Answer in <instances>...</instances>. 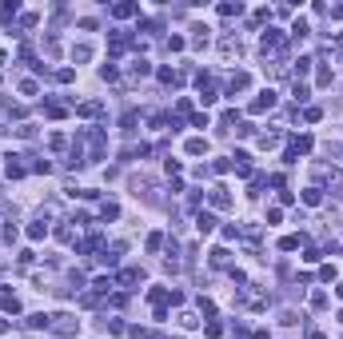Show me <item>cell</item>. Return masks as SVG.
<instances>
[{"label":"cell","mask_w":343,"mask_h":339,"mask_svg":"<svg viewBox=\"0 0 343 339\" xmlns=\"http://www.w3.org/2000/svg\"><path fill=\"white\" fill-rule=\"evenodd\" d=\"M96 247H100V235H88V239H80V247H76V251H80V256H88V251H96Z\"/></svg>","instance_id":"obj_18"},{"label":"cell","mask_w":343,"mask_h":339,"mask_svg":"<svg viewBox=\"0 0 343 339\" xmlns=\"http://www.w3.org/2000/svg\"><path fill=\"white\" fill-rule=\"evenodd\" d=\"M44 231H48V224H44V220H36V224L28 227V239H44Z\"/></svg>","instance_id":"obj_24"},{"label":"cell","mask_w":343,"mask_h":339,"mask_svg":"<svg viewBox=\"0 0 343 339\" xmlns=\"http://www.w3.org/2000/svg\"><path fill=\"white\" fill-rule=\"evenodd\" d=\"M311 64H315L311 56H299V60H295V72H299V76H307V72H311Z\"/></svg>","instance_id":"obj_28"},{"label":"cell","mask_w":343,"mask_h":339,"mask_svg":"<svg viewBox=\"0 0 343 339\" xmlns=\"http://www.w3.org/2000/svg\"><path fill=\"white\" fill-rule=\"evenodd\" d=\"M16 12H20V4H16V0H12V4H4V8H0V16H4V20H12V16H16Z\"/></svg>","instance_id":"obj_33"},{"label":"cell","mask_w":343,"mask_h":339,"mask_svg":"<svg viewBox=\"0 0 343 339\" xmlns=\"http://www.w3.org/2000/svg\"><path fill=\"white\" fill-rule=\"evenodd\" d=\"M116 216H120V208H116L112 200H104L100 204V220H116Z\"/></svg>","instance_id":"obj_19"},{"label":"cell","mask_w":343,"mask_h":339,"mask_svg":"<svg viewBox=\"0 0 343 339\" xmlns=\"http://www.w3.org/2000/svg\"><path fill=\"white\" fill-rule=\"evenodd\" d=\"M212 268H228V247H216L212 251Z\"/></svg>","instance_id":"obj_22"},{"label":"cell","mask_w":343,"mask_h":339,"mask_svg":"<svg viewBox=\"0 0 343 339\" xmlns=\"http://www.w3.org/2000/svg\"><path fill=\"white\" fill-rule=\"evenodd\" d=\"M44 112L52 116V120H64V116H68V108H64V104H56V100H48V108H44Z\"/></svg>","instance_id":"obj_23"},{"label":"cell","mask_w":343,"mask_h":339,"mask_svg":"<svg viewBox=\"0 0 343 339\" xmlns=\"http://www.w3.org/2000/svg\"><path fill=\"white\" fill-rule=\"evenodd\" d=\"M335 295H339V299H343V283H339V287H335Z\"/></svg>","instance_id":"obj_45"},{"label":"cell","mask_w":343,"mask_h":339,"mask_svg":"<svg viewBox=\"0 0 343 339\" xmlns=\"http://www.w3.org/2000/svg\"><path fill=\"white\" fill-rule=\"evenodd\" d=\"M148 72H152L148 60H132V76H148Z\"/></svg>","instance_id":"obj_25"},{"label":"cell","mask_w":343,"mask_h":339,"mask_svg":"<svg viewBox=\"0 0 343 339\" xmlns=\"http://www.w3.org/2000/svg\"><path fill=\"white\" fill-rule=\"evenodd\" d=\"M192 32H196V36H192V44H196V48H204V44H208V28H192Z\"/></svg>","instance_id":"obj_30"},{"label":"cell","mask_w":343,"mask_h":339,"mask_svg":"<svg viewBox=\"0 0 343 339\" xmlns=\"http://www.w3.org/2000/svg\"><path fill=\"white\" fill-rule=\"evenodd\" d=\"M180 327H188V331H192V327H200V319H196L192 311H180Z\"/></svg>","instance_id":"obj_26"},{"label":"cell","mask_w":343,"mask_h":339,"mask_svg":"<svg viewBox=\"0 0 343 339\" xmlns=\"http://www.w3.org/2000/svg\"><path fill=\"white\" fill-rule=\"evenodd\" d=\"M72 56H76V60H88V56H92V48H88V44H76V48H72Z\"/></svg>","instance_id":"obj_37"},{"label":"cell","mask_w":343,"mask_h":339,"mask_svg":"<svg viewBox=\"0 0 343 339\" xmlns=\"http://www.w3.org/2000/svg\"><path fill=\"white\" fill-rule=\"evenodd\" d=\"M76 327H80V323H76L72 315H52V331H56V335H72Z\"/></svg>","instance_id":"obj_4"},{"label":"cell","mask_w":343,"mask_h":339,"mask_svg":"<svg viewBox=\"0 0 343 339\" xmlns=\"http://www.w3.org/2000/svg\"><path fill=\"white\" fill-rule=\"evenodd\" d=\"M204 152H208V140L204 136H192L188 140V156H204Z\"/></svg>","instance_id":"obj_11"},{"label":"cell","mask_w":343,"mask_h":339,"mask_svg":"<svg viewBox=\"0 0 343 339\" xmlns=\"http://www.w3.org/2000/svg\"><path fill=\"white\" fill-rule=\"evenodd\" d=\"M276 144H280V132H264V136H260V148H264V152L276 148Z\"/></svg>","instance_id":"obj_21"},{"label":"cell","mask_w":343,"mask_h":339,"mask_svg":"<svg viewBox=\"0 0 343 339\" xmlns=\"http://www.w3.org/2000/svg\"><path fill=\"white\" fill-rule=\"evenodd\" d=\"M307 339H327V335H323L319 327H307Z\"/></svg>","instance_id":"obj_43"},{"label":"cell","mask_w":343,"mask_h":339,"mask_svg":"<svg viewBox=\"0 0 343 339\" xmlns=\"http://www.w3.org/2000/svg\"><path fill=\"white\" fill-rule=\"evenodd\" d=\"M299 243H303V235H284V239H280V251H295Z\"/></svg>","instance_id":"obj_20"},{"label":"cell","mask_w":343,"mask_h":339,"mask_svg":"<svg viewBox=\"0 0 343 339\" xmlns=\"http://www.w3.org/2000/svg\"><path fill=\"white\" fill-rule=\"evenodd\" d=\"M4 172H8V180H20V176H24V164H20V156H8Z\"/></svg>","instance_id":"obj_9"},{"label":"cell","mask_w":343,"mask_h":339,"mask_svg":"<svg viewBox=\"0 0 343 339\" xmlns=\"http://www.w3.org/2000/svg\"><path fill=\"white\" fill-rule=\"evenodd\" d=\"M100 112V104H96V100H88V104H80V116H96Z\"/></svg>","instance_id":"obj_38"},{"label":"cell","mask_w":343,"mask_h":339,"mask_svg":"<svg viewBox=\"0 0 343 339\" xmlns=\"http://www.w3.org/2000/svg\"><path fill=\"white\" fill-rule=\"evenodd\" d=\"M112 16H116V20H128V16H136V4H128V0H124V4H116Z\"/></svg>","instance_id":"obj_15"},{"label":"cell","mask_w":343,"mask_h":339,"mask_svg":"<svg viewBox=\"0 0 343 339\" xmlns=\"http://www.w3.org/2000/svg\"><path fill=\"white\" fill-rule=\"evenodd\" d=\"M247 84H251V76H247V72H231V80H228V96L235 100V92H243Z\"/></svg>","instance_id":"obj_6"},{"label":"cell","mask_w":343,"mask_h":339,"mask_svg":"<svg viewBox=\"0 0 343 339\" xmlns=\"http://www.w3.org/2000/svg\"><path fill=\"white\" fill-rule=\"evenodd\" d=\"M303 204L319 208V204H323V192H319V188H307V192H303Z\"/></svg>","instance_id":"obj_17"},{"label":"cell","mask_w":343,"mask_h":339,"mask_svg":"<svg viewBox=\"0 0 343 339\" xmlns=\"http://www.w3.org/2000/svg\"><path fill=\"white\" fill-rule=\"evenodd\" d=\"M196 231H200V235H212V231H216V216H212V212H200V216H196Z\"/></svg>","instance_id":"obj_7"},{"label":"cell","mask_w":343,"mask_h":339,"mask_svg":"<svg viewBox=\"0 0 343 339\" xmlns=\"http://www.w3.org/2000/svg\"><path fill=\"white\" fill-rule=\"evenodd\" d=\"M112 287H116V283L108 280V276H100V280L92 283V295H108V291H112Z\"/></svg>","instance_id":"obj_16"},{"label":"cell","mask_w":343,"mask_h":339,"mask_svg":"<svg viewBox=\"0 0 343 339\" xmlns=\"http://www.w3.org/2000/svg\"><path fill=\"white\" fill-rule=\"evenodd\" d=\"M148 299H152L156 307H164V303L172 299V291H168V287H152V291H148Z\"/></svg>","instance_id":"obj_12"},{"label":"cell","mask_w":343,"mask_h":339,"mask_svg":"<svg viewBox=\"0 0 343 339\" xmlns=\"http://www.w3.org/2000/svg\"><path fill=\"white\" fill-rule=\"evenodd\" d=\"M239 12H243L239 0H235V4H220V16H239Z\"/></svg>","instance_id":"obj_27"},{"label":"cell","mask_w":343,"mask_h":339,"mask_svg":"<svg viewBox=\"0 0 343 339\" xmlns=\"http://www.w3.org/2000/svg\"><path fill=\"white\" fill-rule=\"evenodd\" d=\"M28 327H52V315H44V311H36V315H28Z\"/></svg>","instance_id":"obj_14"},{"label":"cell","mask_w":343,"mask_h":339,"mask_svg":"<svg viewBox=\"0 0 343 339\" xmlns=\"http://www.w3.org/2000/svg\"><path fill=\"white\" fill-rule=\"evenodd\" d=\"M20 96H36V80H20Z\"/></svg>","instance_id":"obj_34"},{"label":"cell","mask_w":343,"mask_h":339,"mask_svg":"<svg viewBox=\"0 0 343 339\" xmlns=\"http://www.w3.org/2000/svg\"><path fill=\"white\" fill-rule=\"evenodd\" d=\"M160 247H164V235L152 231V235H148V251H160Z\"/></svg>","instance_id":"obj_31"},{"label":"cell","mask_w":343,"mask_h":339,"mask_svg":"<svg viewBox=\"0 0 343 339\" xmlns=\"http://www.w3.org/2000/svg\"><path fill=\"white\" fill-rule=\"evenodd\" d=\"M140 280H144V272H140V268H124L116 283H124V287H128V283H140Z\"/></svg>","instance_id":"obj_10"},{"label":"cell","mask_w":343,"mask_h":339,"mask_svg":"<svg viewBox=\"0 0 343 339\" xmlns=\"http://www.w3.org/2000/svg\"><path fill=\"white\" fill-rule=\"evenodd\" d=\"M291 96H295V100H299V104H303V100H307V96H311V92H307V84H295V88H291Z\"/></svg>","instance_id":"obj_35"},{"label":"cell","mask_w":343,"mask_h":339,"mask_svg":"<svg viewBox=\"0 0 343 339\" xmlns=\"http://www.w3.org/2000/svg\"><path fill=\"white\" fill-rule=\"evenodd\" d=\"M204 331H208V335H212V339H220V335H224V323H220V319H212V323H208Z\"/></svg>","instance_id":"obj_32"},{"label":"cell","mask_w":343,"mask_h":339,"mask_svg":"<svg viewBox=\"0 0 343 339\" xmlns=\"http://www.w3.org/2000/svg\"><path fill=\"white\" fill-rule=\"evenodd\" d=\"M212 172H220V176H224V172H231V160H216V164H212Z\"/></svg>","instance_id":"obj_42"},{"label":"cell","mask_w":343,"mask_h":339,"mask_svg":"<svg viewBox=\"0 0 343 339\" xmlns=\"http://www.w3.org/2000/svg\"><path fill=\"white\" fill-rule=\"evenodd\" d=\"M307 32H311V28H307V20H295V24H291V36H295V40H299V36H307Z\"/></svg>","instance_id":"obj_29"},{"label":"cell","mask_w":343,"mask_h":339,"mask_svg":"<svg viewBox=\"0 0 343 339\" xmlns=\"http://www.w3.org/2000/svg\"><path fill=\"white\" fill-rule=\"evenodd\" d=\"M339 323H343V311H339Z\"/></svg>","instance_id":"obj_46"},{"label":"cell","mask_w":343,"mask_h":339,"mask_svg":"<svg viewBox=\"0 0 343 339\" xmlns=\"http://www.w3.org/2000/svg\"><path fill=\"white\" fill-rule=\"evenodd\" d=\"M208 200H212V208H231V196H228L224 184H216V188L208 192Z\"/></svg>","instance_id":"obj_5"},{"label":"cell","mask_w":343,"mask_h":339,"mask_svg":"<svg viewBox=\"0 0 343 339\" xmlns=\"http://www.w3.org/2000/svg\"><path fill=\"white\" fill-rule=\"evenodd\" d=\"M276 108V92L268 88V92H260L255 100H251V116H260V112H272Z\"/></svg>","instance_id":"obj_2"},{"label":"cell","mask_w":343,"mask_h":339,"mask_svg":"<svg viewBox=\"0 0 343 339\" xmlns=\"http://www.w3.org/2000/svg\"><path fill=\"white\" fill-rule=\"evenodd\" d=\"M251 339H272V335H268V331H264V327H260V331H251Z\"/></svg>","instance_id":"obj_44"},{"label":"cell","mask_w":343,"mask_h":339,"mask_svg":"<svg viewBox=\"0 0 343 339\" xmlns=\"http://www.w3.org/2000/svg\"><path fill=\"white\" fill-rule=\"evenodd\" d=\"M323 152H327V156H343V144H331V140H327V144H323Z\"/></svg>","instance_id":"obj_40"},{"label":"cell","mask_w":343,"mask_h":339,"mask_svg":"<svg viewBox=\"0 0 343 339\" xmlns=\"http://www.w3.org/2000/svg\"><path fill=\"white\" fill-rule=\"evenodd\" d=\"M100 76H104V80H116L120 72H116V64H104V68H100Z\"/></svg>","instance_id":"obj_41"},{"label":"cell","mask_w":343,"mask_h":339,"mask_svg":"<svg viewBox=\"0 0 343 339\" xmlns=\"http://www.w3.org/2000/svg\"><path fill=\"white\" fill-rule=\"evenodd\" d=\"M108 48H112V56H120V52H128V48H132V36H124V32H112Z\"/></svg>","instance_id":"obj_8"},{"label":"cell","mask_w":343,"mask_h":339,"mask_svg":"<svg viewBox=\"0 0 343 339\" xmlns=\"http://www.w3.org/2000/svg\"><path fill=\"white\" fill-rule=\"evenodd\" d=\"M260 44H264V52H284V32H276V28H268V32L260 36Z\"/></svg>","instance_id":"obj_1"},{"label":"cell","mask_w":343,"mask_h":339,"mask_svg":"<svg viewBox=\"0 0 343 339\" xmlns=\"http://www.w3.org/2000/svg\"><path fill=\"white\" fill-rule=\"evenodd\" d=\"M251 132H255V124H235V136H243V140H247Z\"/></svg>","instance_id":"obj_39"},{"label":"cell","mask_w":343,"mask_h":339,"mask_svg":"<svg viewBox=\"0 0 343 339\" xmlns=\"http://www.w3.org/2000/svg\"><path fill=\"white\" fill-rule=\"evenodd\" d=\"M220 52H224V56H239V40H235V36H224V40H220Z\"/></svg>","instance_id":"obj_13"},{"label":"cell","mask_w":343,"mask_h":339,"mask_svg":"<svg viewBox=\"0 0 343 339\" xmlns=\"http://www.w3.org/2000/svg\"><path fill=\"white\" fill-rule=\"evenodd\" d=\"M311 307H315V311L327 307V295H323V291H311Z\"/></svg>","instance_id":"obj_36"},{"label":"cell","mask_w":343,"mask_h":339,"mask_svg":"<svg viewBox=\"0 0 343 339\" xmlns=\"http://www.w3.org/2000/svg\"><path fill=\"white\" fill-rule=\"evenodd\" d=\"M303 152H311V136H295V140L287 144V164H291L295 156H303Z\"/></svg>","instance_id":"obj_3"}]
</instances>
